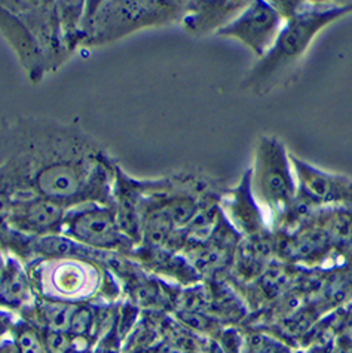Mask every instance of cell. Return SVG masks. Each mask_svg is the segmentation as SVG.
<instances>
[{
    "label": "cell",
    "mask_w": 352,
    "mask_h": 353,
    "mask_svg": "<svg viewBox=\"0 0 352 353\" xmlns=\"http://www.w3.org/2000/svg\"><path fill=\"white\" fill-rule=\"evenodd\" d=\"M85 3L86 2H57L63 46L68 57L81 46V26Z\"/></svg>",
    "instance_id": "9a60e30c"
},
{
    "label": "cell",
    "mask_w": 352,
    "mask_h": 353,
    "mask_svg": "<svg viewBox=\"0 0 352 353\" xmlns=\"http://www.w3.org/2000/svg\"><path fill=\"white\" fill-rule=\"evenodd\" d=\"M17 347L19 353H45L41 340H39L35 330L32 328H24L19 331Z\"/></svg>",
    "instance_id": "d6986e66"
},
{
    "label": "cell",
    "mask_w": 352,
    "mask_h": 353,
    "mask_svg": "<svg viewBox=\"0 0 352 353\" xmlns=\"http://www.w3.org/2000/svg\"><path fill=\"white\" fill-rule=\"evenodd\" d=\"M95 325V312L91 306L76 305L68 327V334L73 339H85L92 332Z\"/></svg>",
    "instance_id": "e0dca14e"
},
{
    "label": "cell",
    "mask_w": 352,
    "mask_h": 353,
    "mask_svg": "<svg viewBox=\"0 0 352 353\" xmlns=\"http://www.w3.org/2000/svg\"><path fill=\"white\" fill-rule=\"evenodd\" d=\"M76 305L63 301H43L39 305V316L43 321L46 330L68 332L70 321Z\"/></svg>",
    "instance_id": "2e32d148"
},
{
    "label": "cell",
    "mask_w": 352,
    "mask_h": 353,
    "mask_svg": "<svg viewBox=\"0 0 352 353\" xmlns=\"http://www.w3.org/2000/svg\"><path fill=\"white\" fill-rule=\"evenodd\" d=\"M290 161L295 165L299 179V196L303 201L314 203L352 201V181L322 172L293 156H290Z\"/></svg>",
    "instance_id": "8fae6325"
},
{
    "label": "cell",
    "mask_w": 352,
    "mask_h": 353,
    "mask_svg": "<svg viewBox=\"0 0 352 353\" xmlns=\"http://www.w3.org/2000/svg\"><path fill=\"white\" fill-rule=\"evenodd\" d=\"M0 353H19L17 345H12V343H3L0 346Z\"/></svg>",
    "instance_id": "44dd1931"
},
{
    "label": "cell",
    "mask_w": 352,
    "mask_h": 353,
    "mask_svg": "<svg viewBox=\"0 0 352 353\" xmlns=\"http://www.w3.org/2000/svg\"><path fill=\"white\" fill-rule=\"evenodd\" d=\"M247 5V2H186L182 23L190 33H207L214 28L217 32Z\"/></svg>",
    "instance_id": "4fadbf2b"
},
{
    "label": "cell",
    "mask_w": 352,
    "mask_h": 353,
    "mask_svg": "<svg viewBox=\"0 0 352 353\" xmlns=\"http://www.w3.org/2000/svg\"><path fill=\"white\" fill-rule=\"evenodd\" d=\"M0 34L12 48L32 83H39L48 72V64L41 45L27 26L0 2Z\"/></svg>",
    "instance_id": "30bf717a"
},
{
    "label": "cell",
    "mask_w": 352,
    "mask_h": 353,
    "mask_svg": "<svg viewBox=\"0 0 352 353\" xmlns=\"http://www.w3.org/2000/svg\"><path fill=\"white\" fill-rule=\"evenodd\" d=\"M282 15L273 3L253 2L235 17L231 23L216 32L219 36L238 39L257 57L263 58L275 43L281 32Z\"/></svg>",
    "instance_id": "9c48e42d"
},
{
    "label": "cell",
    "mask_w": 352,
    "mask_h": 353,
    "mask_svg": "<svg viewBox=\"0 0 352 353\" xmlns=\"http://www.w3.org/2000/svg\"><path fill=\"white\" fill-rule=\"evenodd\" d=\"M289 161L284 145L280 141L260 140L251 172V190L272 215L284 214L295 198L296 185Z\"/></svg>",
    "instance_id": "277c9868"
},
{
    "label": "cell",
    "mask_w": 352,
    "mask_h": 353,
    "mask_svg": "<svg viewBox=\"0 0 352 353\" xmlns=\"http://www.w3.org/2000/svg\"><path fill=\"white\" fill-rule=\"evenodd\" d=\"M3 5L21 19L36 37L37 43L41 45L43 51L48 72H55L70 58L66 54L63 46L57 2H52V0H14V2H6L3 0Z\"/></svg>",
    "instance_id": "52a82bcc"
},
{
    "label": "cell",
    "mask_w": 352,
    "mask_h": 353,
    "mask_svg": "<svg viewBox=\"0 0 352 353\" xmlns=\"http://www.w3.org/2000/svg\"><path fill=\"white\" fill-rule=\"evenodd\" d=\"M33 305L30 274L14 256H5V266L0 272V307L27 309Z\"/></svg>",
    "instance_id": "5bb4252c"
},
{
    "label": "cell",
    "mask_w": 352,
    "mask_h": 353,
    "mask_svg": "<svg viewBox=\"0 0 352 353\" xmlns=\"http://www.w3.org/2000/svg\"><path fill=\"white\" fill-rule=\"evenodd\" d=\"M8 321H9L8 313L0 310V334H3V332L8 330Z\"/></svg>",
    "instance_id": "ffe728a7"
},
{
    "label": "cell",
    "mask_w": 352,
    "mask_h": 353,
    "mask_svg": "<svg viewBox=\"0 0 352 353\" xmlns=\"http://www.w3.org/2000/svg\"><path fill=\"white\" fill-rule=\"evenodd\" d=\"M282 18L287 19L281 28L275 43L262 58L253 72L250 82L254 88L265 86L273 77L289 68L303 55L315 34L331 21L352 11V3L336 6L311 8H277Z\"/></svg>",
    "instance_id": "3957f363"
},
{
    "label": "cell",
    "mask_w": 352,
    "mask_h": 353,
    "mask_svg": "<svg viewBox=\"0 0 352 353\" xmlns=\"http://www.w3.org/2000/svg\"><path fill=\"white\" fill-rule=\"evenodd\" d=\"M117 163L76 125L18 117L0 126V203L41 196L67 210L115 207Z\"/></svg>",
    "instance_id": "6da1fadb"
},
{
    "label": "cell",
    "mask_w": 352,
    "mask_h": 353,
    "mask_svg": "<svg viewBox=\"0 0 352 353\" xmlns=\"http://www.w3.org/2000/svg\"><path fill=\"white\" fill-rule=\"evenodd\" d=\"M70 337L72 336L68 334V332L46 330V334H45L46 350L50 353H68L73 346Z\"/></svg>",
    "instance_id": "ac0fdd59"
},
{
    "label": "cell",
    "mask_w": 352,
    "mask_h": 353,
    "mask_svg": "<svg viewBox=\"0 0 352 353\" xmlns=\"http://www.w3.org/2000/svg\"><path fill=\"white\" fill-rule=\"evenodd\" d=\"M61 233L97 251L130 254L135 248L117 224L115 207L109 205L85 203L68 210Z\"/></svg>",
    "instance_id": "5b68a950"
},
{
    "label": "cell",
    "mask_w": 352,
    "mask_h": 353,
    "mask_svg": "<svg viewBox=\"0 0 352 353\" xmlns=\"http://www.w3.org/2000/svg\"><path fill=\"white\" fill-rule=\"evenodd\" d=\"M223 208L232 224L247 234L257 233L263 228V217L251 190V171H248L237 189L226 190Z\"/></svg>",
    "instance_id": "7c38bea8"
},
{
    "label": "cell",
    "mask_w": 352,
    "mask_h": 353,
    "mask_svg": "<svg viewBox=\"0 0 352 353\" xmlns=\"http://www.w3.org/2000/svg\"><path fill=\"white\" fill-rule=\"evenodd\" d=\"M61 203L41 196L12 198L0 203V223L28 236L61 233L67 215Z\"/></svg>",
    "instance_id": "ba28073f"
},
{
    "label": "cell",
    "mask_w": 352,
    "mask_h": 353,
    "mask_svg": "<svg viewBox=\"0 0 352 353\" xmlns=\"http://www.w3.org/2000/svg\"><path fill=\"white\" fill-rule=\"evenodd\" d=\"M95 260L88 259H54L36 263L39 285L52 301L73 303L91 297L100 285L99 268Z\"/></svg>",
    "instance_id": "8992f818"
},
{
    "label": "cell",
    "mask_w": 352,
    "mask_h": 353,
    "mask_svg": "<svg viewBox=\"0 0 352 353\" xmlns=\"http://www.w3.org/2000/svg\"><path fill=\"white\" fill-rule=\"evenodd\" d=\"M186 2L168 0H97L86 2L81 46H103L143 28L182 21Z\"/></svg>",
    "instance_id": "7a4b0ae2"
}]
</instances>
